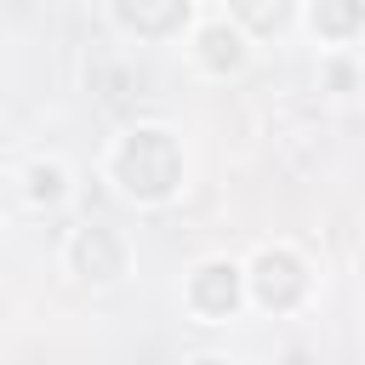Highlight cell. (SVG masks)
Masks as SVG:
<instances>
[{"label": "cell", "instance_id": "6da1fadb", "mask_svg": "<svg viewBox=\"0 0 365 365\" xmlns=\"http://www.w3.org/2000/svg\"><path fill=\"white\" fill-rule=\"evenodd\" d=\"M114 171H120V182H125L131 194L160 200V194L177 188L182 160H177V143H171L165 131H131L125 148H120V160H114Z\"/></svg>", "mask_w": 365, "mask_h": 365}, {"label": "cell", "instance_id": "7a4b0ae2", "mask_svg": "<svg viewBox=\"0 0 365 365\" xmlns=\"http://www.w3.org/2000/svg\"><path fill=\"white\" fill-rule=\"evenodd\" d=\"M251 285H257V302H262V308H291V302L302 297L308 274H302V262H297L291 251H262Z\"/></svg>", "mask_w": 365, "mask_h": 365}, {"label": "cell", "instance_id": "3957f363", "mask_svg": "<svg viewBox=\"0 0 365 365\" xmlns=\"http://www.w3.org/2000/svg\"><path fill=\"white\" fill-rule=\"evenodd\" d=\"M74 268H80L86 279H120V274H125V251H120V240H114L108 228H86V234L74 240Z\"/></svg>", "mask_w": 365, "mask_h": 365}, {"label": "cell", "instance_id": "277c9868", "mask_svg": "<svg viewBox=\"0 0 365 365\" xmlns=\"http://www.w3.org/2000/svg\"><path fill=\"white\" fill-rule=\"evenodd\" d=\"M114 11H120L125 29L160 40V34H171V29L188 17V0H114Z\"/></svg>", "mask_w": 365, "mask_h": 365}, {"label": "cell", "instance_id": "5b68a950", "mask_svg": "<svg viewBox=\"0 0 365 365\" xmlns=\"http://www.w3.org/2000/svg\"><path fill=\"white\" fill-rule=\"evenodd\" d=\"M194 308L200 314H228L234 302H240V268H228V262H205L200 274H194Z\"/></svg>", "mask_w": 365, "mask_h": 365}, {"label": "cell", "instance_id": "8992f818", "mask_svg": "<svg viewBox=\"0 0 365 365\" xmlns=\"http://www.w3.org/2000/svg\"><path fill=\"white\" fill-rule=\"evenodd\" d=\"M359 17H365V0H314V29H319V34H331V40L354 34V29H359Z\"/></svg>", "mask_w": 365, "mask_h": 365}, {"label": "cell", "instance_id": "52a82bcc", "mask_svg": "<svg viewBox=\"0 0 365 365\" xmlns=\"http://www.w3.org/2000/svg\"><path fill=\"white\" fill-rule=\"evenodd\" d=\"M234 11L257 29V34H274L279 23H285V11H291V0H234Z\"/></svg>", "mask_w": 365, "mask_h": 365}, {"label": "cell", "instance_id": "ba28073f", "mask_svg": "<svg viewBox=\"0 0 365 365\" xmlns=\"http://www.w3.org/2000/svg\"><path fill=\"white\" fill-rule=\"evenodd\" d=\"M200 57H205L211 68H234V63H240V34H228V29H205V34H200Z\"/></svg>", "mask_w": 365, "mask_h": 365}, {"label": "cell", "instance_id": "9c48e42d", "mask_svg": "<svg viewBox=\"0 0 365 365\" xmlns=\"http://www.w3.org/2000/svg\"><path fill=\"white\" fill-rule=\"evenodd\" d=\"M57 188H63V177H57L51 165H40V171L29 177V194H34V200H57Z\"/></svg>", "mask_w": 365, "mask_h": 365}]
</instances>
